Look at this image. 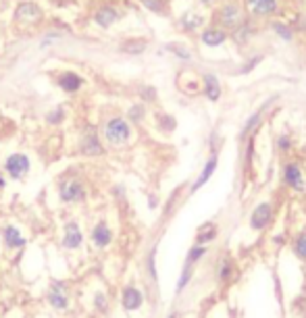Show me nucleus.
I'll list each match as a JSON object with an SVG mask.
<instances>
[{
  "instance_id": "7",
  "label": "nucleus",
  "mask_w": 306,
  "mask_h": 318,
  "mask_svg": "<svg viewBox=\"0 0 306 318\" xmlns=\"http://www.w3.org/2000/svg\"><path fill=\"white\" fill-rule=\"evenodd\" d=\"M273 220V204L271 202H260L258 206H254L252 214H250V229L252 231H265Z\"/></svg>"
},
{
  "instance_id": "14",
  "label": "nucleus",
  "mask_w": 306,
  "mask_h": 318,
  "mask_svg": "<svg viewBox=\"0 0 306 318\" xmlns=\"http://www.w3.org/2000/svg\"><path fill=\"white\" fill-rule=\"evenodd\" d=\"M48 304L54 308V310H67L69 308V298H67V287L65 283H52V287L48 291Z\"/></svg>"
},
{
  "instance_id": "21",
  "label": "nucleus",
  "mask_w": 306,
  "mask_h": 318,
  "mask_svg": "<svg viewBox=\"0 0 306 318\" xmlns=\"http://www.w3.org/2000/svg\"><path fill=\"white\" fill-rule=\"evenodd\" d=\"M206 21H204V17L202 15H186L181 19V27H183V31H196V29H200L202 25H204Z\"/></svg>"
},
{
  "instance_id": "32",
  "label": "nucleus",
  "mask_w": 306,
  "mask_h": 318,
  "mask_svg": "<svg viewBox=\"0 0 306 318\" xmlns=\"http://www.w3.org/2000/svg\"><path fill=\"white\" fill-rule=\"evenodd\" d=\"M65 119V110L63 108H56V110H52V112H48V117H46V121L50 123V125H58L60 121H63Z\"/></svg>"
},
{
  "instance_id": "35",
  "label": "nucleus",
  "mask_w": 306,
  "mask_h": 318,
  "mask_svg": "<svg viewBox=\"0 0 306 318\" xmlns=\"http://www.w3.org/2000/svg\"><path fill=\"white\" fill-rule=\"evenodd\" d=\"M200 5H204V7H212V5H217L219 0H198Z\"/></svg>"
},
{
  "instance_id": "12",
  "label": "nucleus",
  "mask_w": 306,
  "mask_h": 318,
  "mask_svg": "<svg viewBox=\"0 0 306 318\" xmlns=\"http://www.w3.org/2000/svg\"><path fill=\"white\" fill-rule=\"evenodd\" d=\"M92 21H94L98 27H102V29H108V27H113L119 21V9L113 7V5H100L94 11V15H92Z\"/></svg>"
},
{
  "instance_id": "25",
  "label": "nucleus",
  "mask_w": 306,
  "mask_h": 318,
  "mask_svg": "<svg viewBox=\"0 0 306 318\" xmlns=\"http://www.w3.org/2000/svg\"><path fill=\"white\" fill-rule=\"evenodd\" d=\"M294 254H296L300 260H306V231H302L294 239Z\"/></svg>"
},
{
  "instance_id": "3",
  "label": "nucleus",
  "mask_w": 306,
  "mask_h": 318,
  "mask_svg": "<svg viewBox=\"0 0 306 318\" xmlns=\"http://www.w3.org/2000/svg\"><path fill=\"white\" fill-rule=\"evenodd\" d=\"M3 169L13 181H21L27 177L29 171H32V161H29V156L23 152H13L5 158Z\"/></svg>"
},
{
  "instance_id": "36",
  "label": "nucleus",
  "mask_w": 306,
  "mask_h": 318,
  "mask_svg": "<svg viewBox=\"0 0 306 318\" xmlns=\"http://www.w3.org/2000/svg\"><path fill=\"white\" fill-rule=\"evenodd\" d=\"M3 187H7V179H5V175H0V189Z\"/></svg>"
},
{
  "instance_id": "29",
  "label": "nucleus",
  "mask_w": 306,
  "mask_h": 318,
  "mask_svg": "<svg viewBox=\"0 0 306 318\" xmlns=\"http://www.w3.org/2000/svg\"><path fill=\"white\" fill-rule=\"evenodd\" d=\"M258 123H260V110H256L254 115H250V119L246 121V125H244V131H242V135L246 138V135H248V133L254 129V127H256Z\"/></svg>"
},
{
  "instance_id": "9",
  "label": "nucleus",
  "mask_w": 306,
  "mask_h": 318,
  "mask_svg": "<svg viewBox=\"0 0 306 318\" xmlns=\"http://www.w3.org/2000/svg\"><path fill=\"white\" fill-rule=\"evenodd\" d=\"M79 152L83 156H100L102 150V140L94 129H85L83 135L79 138Z\"/></svg>"
},
{
  "instance_id": "26",
  "label": "nucleus",
  "mask_w": 306,
  "mask_h": 318,
  "mask_svg": "<svg viewBox=\"0 0 306 318\" xmlns=\"http://www.w3.org/2000/svg\"><path fill=\"white\" fill-rule=\"evenodd\" d=\"M144 117H146L144 104H132V108L127 110V121H132V123H142Z\"/></svg>"
},
{
  "instance_id": "5",
  "label": "nucleus",
  "mask_w": 306,
  "mask_h": 318,
  "mask_svg": "<svg viewBox=\"0 0 306 318\" xmlns=\"http://www.w3.org/2000/svg\"><path fill=\"white\" fill-rule=\"evenodd\" d=\"M281 179H283V183L290 189H294V192H298V194L306 192V177L302 173V167L296 161L283 163V167H281Z\"/></svg>"
},
{
  "instance_id": "15",
  "label": "nucleus",
  "mask_w": 306,
  "mask_h": 318,
  "mask_svg": "<svg viewBox=\"0 0 306 318\" xmlns=\"http://www.w3.org/2000/svg\"><path fill=\"white\" fill-rule=\"evenodd\" d=\"M83 243V233L79 229V225L75 220L67 222L65 225V233H63V247L65 249H79Z\"/></svg>"
},
{
  "instance_id": "8",
  "label": "nucleus",
  "mask_w": 306,
  "mask_h": 318,
  "mask_svg": "<svg viewBox=\"0 0 306 318\" xmlns=\"http://www.w3.org/2000/svg\"><path fill=\"white\" fill-rule=\"evenodd\" d=\"M227 38H229V31H225V29L219 27V25H208V27H204V29L200 31V42H202L204 46H208V48H219V46H223V44L227 42Z\"/></svg>"
},
{
  "instance_id": "22",
  "label": "nucleus",
  "mask_w": 306,
  "mask_h": 318,
  "mask_svg": "<svg viewBox=\"0 0 306 318\" xmlns=\"http://www.w3.org/2000/svg\"><path fill=\"white\" fill-rule=\"evenodd\" d=\"M271 29L277 34V38H281V40H286V42H292L294 40V29L286 23V21H275L273 25H271Z\"/></svg>"
},
{
  "instance_id": "13",
  "label": "nucleus",
  "mask_w": 306,
  "mask_h": 318,
  "mask_svg": "<svg viewBox=\"0 0 306 318\" xmlns=\"http://www.w3.org/2000/svg\"><path fill=\"white\" fill-rule=\"evenodd\" d=\"M121 304H123L125 312H136L144 306V293L138 289L136 285H127V287L121 291Z\"/></svg>"
},
{
  "instance_id": "19",
  "label": "nucleus",
  "mask_w": 306,
  "mask_h": 318,
  "mask_svg": "<svg viewBox=\"0 0 306 318\" xmlns=\"http://www.w3.org/2000/svg\"><path fill=\"white\" fill-rule=\"evenodd\" d=\"M3 241H5V245L9 249H21L27 243L25 237H23V233L15 225H5L3 227Z\"/></svg>"
},
{
  "instance_id": "37",
  "label": "nucleus",
  "mask_w": 306,
  "mask_h": 318,
  "mask_svg": "<svg viewBox=\"0 0 306 318\" xmlns=\"http://www.w3.org/2000/svg\"><path fill=\"white\" fill-rule=\"evenodd\" d=\"M171 318H175V316H171Z\"/></svg>"
},
{
  "instance_id": "31",
  "label": "nucleus",
  "mask_w": 306,
  "mask_h": 318,
  "mask_svg": "<svg viewBox=\"0 0 306 318\" xmlns=\"http://www.w3.org/2000/svg\"><path fill=\"white\" fill-rule=\"evenodd\" d=\"M277 150H279V152H290V150H292V138H290L288 133H281V135L277 138Z\"/></svg>"
},
{
  "instance_id": "2",
  "label": "nucleus",
  "mask_w": 306,
  "mask_h": 318,
  "mask_svg": "<svg viewBox=\"0 0 306 318\" xmlns=\"http://www.w3.org/2000/svg\"><path fill=\"white\" fill-rule=\"evenodd\" d=\"M132 135H134V129L127 117L115 115V117H108L102 125V138L108 146H115V148L127 146L132 142Z\"/></svg>"
},
{
  "instance_id": "28",
  "label": "nucleus",
  "mask_w": 306,
  "mask_h": 318,
  "mask_svg": "<svg viewBox=\"0 0 306 318\" xmlns=\"http://www.w3.org/2000/svg\"><path fill=\"white\" fill-rule=\"evenodd\" d=\"M167 50L175 52V56H177V58H181V60H190V58H192V52H190V48L181 46V44H169V46H167Z\"/></svg>"
},
{
  "instance_id": "17",
  "label": "nucleus",
  "mask_w": 306,
  "mask_h": 318,
  "mask_svg": "<svg viewBox=\"0 0 306 318\" xmlns=\"http://www.w3.org/2000/svg\"><path fill=\"white\" fill-rule=\"evenodd\" d=\"M217 163H219V156H217V152H212V154L208 156V161L204 163L200 175L196 177V181H194V185H192V192H198V189H200L202 185L208 183V179H210L212 175H215V171H217Z\"/></svg>"
},
{
  "instance_id": "10",
  "label": "nucleus",
  "mask_w": 306,
  "mask_h": 318,
  "mask_svg": "<svg viewBox=\"0 0 306 318\" xmlns=\"http://www.w3.org/2000/svg\"><path fill=\"white\" fill-rule=\"evenodd\" d=\"M83 83H85V79L77 71H71V69H65L56 75V85L67 94H77L83 87Z\"/></svg>"
},
{
  "instance_id": "11",
  "label": "nucleus",
  "mask_w": 306,
  "mask_h": 318,
  "mask_svg": "<svg viewBox=\"0 0 306 318\" xmlns=\"http://www.w3.org/2000/svg\"><path fill=\"white\" fill-rule=\"evenodd\" d=\"M15 19L25 25H36L44 19V13L36 3H21L15 11Z\"/></svg>"
},
{
  "instance_id": "30",
  "label": "nucleus",
  "mask_w": 306,
  "mask_h": 318,
  "mask_svg": "<svg viewBox=\"0 0 306 318\" xmlns=\"http://www.w3.org/2000/svg\"><path fill=\"white\" fill-rule=\"evenodd\" d=\"M190 277H192V266H183V272H181L179 283H177V293H181L186 289V285L190 283Z\"/></svg>"
},
{
  "instance_id": "1",
  "label": "nucleus",
  "mask_w": 306,
  "mask_h": 318,
  "mask_svg": "<svg viewBox=\"0 0 306 318\" xmlns=\"http://www.w3.org/2000/svg\"><path fill=\"white\" fill-rule=\"evenodd\" d=\"M246 23H248L246 7H244L242 3H237V0H223V3L217 7L215 25L223 27L225 31H235Z\"/></svg>"
},
{
  "instance_id": "27",
  "label": "nucleus",
  "mask_w": 306,
  "mask_h": 318,
  "mask_svg": "<svg viewBox=\"0 0 306 318\" xmlns=\"http://www.w3.org/2000/svg\"><path fill=\"white\" fill-rule=\"evenodd\" d=\"M140 3H142L148 11L157 13V15H163V13L167 11V3H165V0H140Z\"/></svg>"
},
{
  "instance_id": "18",
  "label": "nucleus",
  "mask_w": 306,
  "mask_h": 318,
  "mask_svg": "<svg viewBox=\"0 0 306 318\" xmlns=\"http://www.w3.org/2000/svg\"><path fill=\"white\" fill-rule=\"evenodd\" d=\"M90 239H92V243H94L98 249H104V247H108L111 241H113V231H111V227L106 225L104 220H100L98 225L92 229Z\"/></svg>"
},
{
  "instance_id": "33",
  "label": "nucleus",
  "mask_w": 306,
  "mask_h": 318,
  "mask_svg": "<svg viewBox=\"0 0 306 318\" xmlns=\"http://www.w3.org/2000/svg\"><path fill=\"white\" fill-rule=\"evenodd\" d=\"M231 275V262L229 260H223L221 266H219V281H227Z\"/></svg>"
},
{
  "instance_id": "23",
  "label": "nucleus",
  "mask_w": 306,
  "mask_h": 318,
  "mask_svg": "<svg viewBox=\"0 0 306 318\" xmlns=\"http://www.w3.org/2000/svg\"><path fill=\"white\" fill-rule=\"evenodd\" d=\"M206 252H208V247H206V245H202V243H196V245H194V247L188 252L186 266H192V268H194V264L206 256Z\"/></svg>"
},
{
  "instance_id": "16",
  "label": "nucleus",
  "mask_w": 306,
  "mask_h": 318,
  "mask_svg": "<svg viewBox=\"0 0 306 318\" xmlns=\"http://www.w3.org/2000/svg\"><path fill=\"white\" fill-rule=\"evenodd\" d=\"M202 94H204V98L210 100V102H217L221 98V94H223V87H221V81L217 75H212V73H206L202 77Z\"/></svg>"
},
{
  "instance_id": "6",
  "label": "nucleus",
  "mask_w": 306,
  "mask_h": 318,
  "mask_svg": "<svg viewBox=\"0 0 306 318\" xmlns=\"http://www.w3.org/2000/svg\"><path fill=\"white\" fill-rule=\"evenodd\" d=\"M244 7L250 17H258V19H267V17H275L281 9L279 0H244Z\"/></svg>"
},
{
  "instance_id": "34",
  "label": "nucleus",
  "mask_w": 306,
  "mask_h": 318,
  "mask_svg": "<svg viewBox=\"0 0 306 318\" xmlns=\"http://www.w3.org/2000/svg\"><path fill=\"white\" fill-rule=\"evenodd\" d=\"M94 304H96V310H98V312H106V308H108V300H106L104 293H96Z\"/></svg>"
},
{
  "instance_id": "20",
  "label": "nucleus",
  "mask_w": 306,
  "mask_h": 318,
  "mask_svg": "<svg viewBox=\"0 0 306 318\" xmlns=\"http://www.w3.org/2000/svg\"><path fill=\"white\" fill-rule=\"evenodd\" d=\"M119 48L123 50L125 54H144L146 48H148V42L142 40V38H127Z\"/></svg>"
},
{
  "instance_id": "24",
  "label": "nucleus",
  "mask_w": 306,
  "mask_h": 318,
  "mask_svg": "<svg viewBox=\"0 0 306 318\" xmlns=\"http://www.w3.org/2000/svg\"><path fill=\"white\" fill-rule=\"evenodd\" d=\"M250 36H252V27H250V21H248L246 25H242L239 29H235V31H233V40H235V42H239V44H248Z\"/></svg>"
},
{
  "instance_id": "4",
  "label": "nucleus",
  "mask_w": 306,
  "mask_h": 318,
  "mask_svg": "<svg viewBox=\"0 0 306 318\" xmlns=\"http://www.w3.org/2000/svg\"><path fill=\"white\" fill-rule=\"evenodd\" d=\"M58 198L63 204H79L85 200V185L81 179H63L58 183Z\"/></svg>"
}]
</instances>
